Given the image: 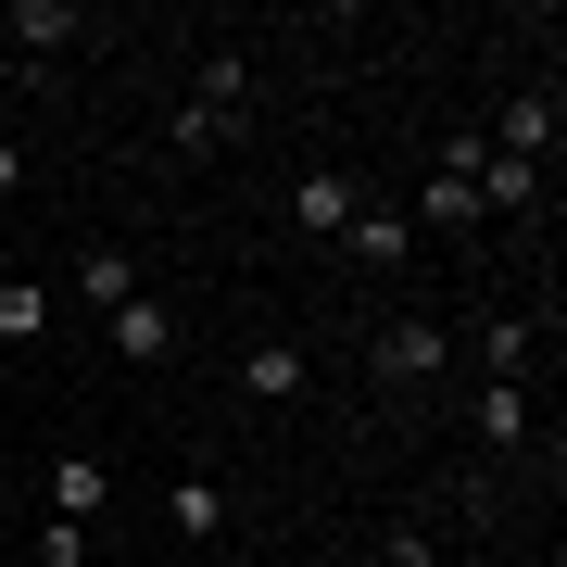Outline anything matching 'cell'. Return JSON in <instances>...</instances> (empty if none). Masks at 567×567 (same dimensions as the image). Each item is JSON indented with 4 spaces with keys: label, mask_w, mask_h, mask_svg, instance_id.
<instances>
[{
    "label": "cell",
    "mask_w": 567,
    "mask_h": 567,
    "mask_svg": "<svg viewBox=\"0 0 567 567\" xmlns=\"http://www.w3.org/2000/svg\"><path fill=\"white\" fill-rule=\"evenodd\" d=\"M189 102H203V114L227 126V114L252 102V63H240V51H215V63H203V89H189Z\"/></svg>",
    "instance_id": "cell-15"
},
{
    "label": "cell",
    "mask_w": 567,
    "mask_h": 567,
    "mask_svg": "<svg viewBox=\"0 0 567 567\" xmlns=\"http://www.w3.org/2000/svg\"><path fill=\"white\" fill-rule=\"evenodd\" d=\"M353 215H365V203H353V177H341V164H316V177H290V227H316V240H341Z\"/></svg>",
    "instance_id": "cell-2"
},
{
    "label": "cell",
    "mask_w": 567,
    "mask_h": 567,
    "mask_svg": "<svg viewBox=\"0 0 567 567\" xmlns=\"http://www.w3.org/2000/svg\"><path fill=\"white\" fill-rule=\"evenodd\" d=\"M543 567H555V555H543Z\"/></svg>",
    "instance_id": "cell-20"
},
{
    "label": "cell",
    "mask_w": 567,
    "mask_h": 567,
    "mask_svg": "<svg viewBox=\"0 0 567 567\" xmlns=\"http://www.w3.org/2000/svg\"><path fill=\"white\" fill-rule=\"evenodd\" d=\"M404 227H480V177L429 164V189H416V215H404Z\"/></svg>",
    "instance_id": "cell-7"
},
{
    "label": "cell",
    "mask_w": 567,
    "mask_h": 567,
    "mask_svg": "<svg viewBox=\"0 0 567 567\" xmlns=\"http://www.w3.org/2000/svg\"><path fill=\"white\" fill-rule=\"evenodd\" d=\"M63 39H89L76 0H25V13H13V63H25V51H63Z\"/></svg>",
    "instance_id": "cell-9"
},
{
    "label": "cell",
    "mask_w": 567,
    "mask_h": 567,
    "mask_svg": "<svg viewBox=\"0 0 567 567\" xmlns=\"http://www.w3.org/2000/svg\"><path fill=\"white\" fill-rule=\"evenodd\" d=\"M102 341H114L126 365H164V353H177V316H164L152 290H140V303H114V316H102Z\"/></svg>",
    "instance_id": "cell-3"
},
{
    "label": "cell",
    "mask_w": 567,
    "mask_h": 567,
    "mask_svg": "<svg viewBox=\"0 0 567 567\" xmlns=\"http://www.w3.org/2000/svg\"><path fill=\"white\" fill-rule=\"evenodd\" d=\"M13 76H25V63H13V39H0V102H13Z\"/></svg>",
    "instance_id": "cell-18"
},
{
    "label": "cell",
    "mask_w": 567,
    "mask_h": 567,
    "mask_svg": "<svg viewBox=\"0 0 567 567\" xmlns=\"http://www.w3.org/2000/svg\"><path fill=\"white\" fill-rule=\"evenodd\" d=\"M102 492H114V466H102V454H51V517H76V529H89V517H102Z\"/></svg>",
    "instance_id": "cell-5"
},
{
    "label": "cell",
    "mask_w": 567,
    "mask_h": 567,
    "mask_svg": "<svg viewBox=\"0 0 567 567\" xmlns=\"http://www.w3.org/2000/svg\"><path fill=\"white\" fill-rule=\"evenodd\" d=\"M164 529H177V543H215V529H227V492L215 480H177V492H164Z\"/></svg>",
    "instance_id": "cell-10"
},
{
    "label": "cell",
    "mask_w": 567,
    "mask_h": 567,
    "mask_svg": "<svg viewBox=\"0 0 567 567\" xmlns=\"http://www.w3.org/2000/svg\"><path fill=\"white\" fill-rule=\"evenodd\" d=\"M76 290H89V303H102V316H114V303H140V265H126V252L102 240V252H89V265H76Z\"/></svg>",
    "instance_id": "cell-14"
},
{
    "label": "cell",
    "mask_w": 567,
    "mask_h": 567,
    "mask_svg": "<svg viewBox=\"0 0 567 567\" xmlns=\"http://www.w3.org/2000/svg\"><path fill=\"white\" fill-rule=\"evenodd\" d=\"M466 416H480V442H529V391H517V379H480Z\"/></svg>",
    "instance_id": "cell-13"
},
{
    "label": "cell",
    "mask_w": 567,
    "mask_h": 567,
    "mask_svg": "<svg viewBox=\"0 0 567 567\" xmlns=\"http://www.w3.org/2000/svg\"><path fill=\"white\" fill-rule=\"evenodd\" d=\"M442 365H454L442 316H391V328H379V379H391V391H429Z\"/></svg>",
    "instance_id": "cell-1"
},
{
    "label": "cell",
    "mask_w": 567,
    "mask_h": 567,
    "mask_svg": "<svg viewBox=\"0 0 567 567\" xmlns=\"http://www.w3.org/2000/svg\"><path fill=\"white\" fill-rule=\"evenodd\" d=\"M164 152H177V164H203V152H227V126H215L203 102H177V126H164Z\"/></svg>",
    "instance_id": "cell-16"
},
{
    "label": "cell",
    "mask_w": 567,
    "mask_h": 567,
    "mask_svg": "<svg viewBox=\"0 0 567 567\" xmlns=\"http://www.w3.org/2000/svg\"><path fill=\"white\" fill-rule=\"evenodd\" d=\"M39 567H89V529H76V517H51V529H39Z\"/></svg>",
    "instance_id": "cell-17"
},
{
    "label": "cell",
    "mask_w": 567,
    "mask_h": 567,
    "mask_svg": "<svg viewBox=\"0 0 567 567\" xmlns=\"http://www.w3.org/2000/svg\"><path fill=\"white\" fill-rule=\"evenodd\" d=\"M341 240H353V265H404V252H416V227H404V215H379V203H365V215L341 227Z\"/></svg>",
    "instance_id": "cell-12"
},
{
    "label": "cell",
    "mask_w": 567,
    "mask_h": 567,
    "mask_svg": "<svg viewBox=\"0 0 567 567\" xmlns=\"http://www.w3.org/2000/svg\"><path fill=\"white\" fill-rule=\"evenodd\" d=\"M39 328H51V290L39 278H0V353H25Z\"/></svg>",
    "instance_id": "cell-11"
},
{
    "label": "cell",
    "mask_w": 567,
    "mask_h": 567,
    "mask_svg": "<svg viewBox=\"0 0 567 567\" xmlns=\"http://www.w3.org/2000/svg\"><path fill=\"white\" fill-rule=\"evenodd\" d=\"M529 365H543V328H529V316H492L480 328V379H517L529 391Z\"/></svg>",
    "instance_id": "cell-6"
},
{
    "label": "cell",
    "mask_w": 567,
    "mask_h": 567,
    "mask_svg": "<svg viewBox=\"0 0 567 567\" xmlns=\"http://www.w3.org/2000/svg\"><path fill=\"white\" fill-rule=\"evenodd\" d=\"M13 177H25V152H13V140H0V189H13Z\"/></svg>",
    "instance_id": "cell-19"
},
{
    "label": "cell",
    "mask_w": 567,
    "mask_h": 567,
    "mask_svg": "<svg viewBox=\"0 0 567 567\" xmlns=\"http://www.w3.org/2000/svg\"><path fill=\"white\" fill-rule=\"evenodd\" d=\"M303 379H316L303 341H252V353H240V391H252V404H303Z\"/></svg>",
    "instance_id": "cell-4"
},
{
    "label": "cell",
    "mask_w": 567,
    "mask_h": 567,
    "mask_svg": "<svg viewBox=\"0 0 567 567\" xmlns=\"http://www.w3.org/2000/svg\"><path fill=\"white\" fill-rule=\"evenodd\" d=\"M492 152L543 164V152H555V89H529V102H505V126H492Z\"/></svg>",
    "instance_id": "cell-8"
}]
</instances>
